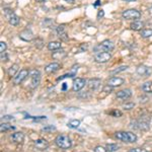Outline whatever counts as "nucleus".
Returning a JSON list of instances; mask_svg holds the SVG:
<instances>
[{
	"label": "nucleus",
	"mask_w": 152,
	"mask_h": 152,
	"mask_svg": "<svg viewBox=\"0 0 152 152\" xmlns=\"http://www.w3.org/2000/svg\"><path fill=\"white\" fill-rule=\"evenodd\" d=\"M145 116H141L140 119L137 120V121H133L130 124V127L140 130V131H147L149 129V121H150V118H144Z\"/></svg>",
	"instance_id": "1"
},
{
	"label": "nucleus",
	"mask_w": 152,
	"mask_h": 152,
	"mask_svg": "<svg viewBox=\"0 0 152 152\" xmlns=\"http://www.w3.org/2000/svg\"><path fill=\"white\" fill-rule=\"evenodd\" d=\"M115 137L118 140L126 142V143H134V142L137 141V136L134 133H131V132H117V133H115Z\"/></svg>",
	"instance_id": "2"
},
{
	"label": "nucleus",
	"mask_w": 152,
	"mask_h": 152,
	"mask_svg": "<svg viewBox=\"0 0 152 152\" xmlns=\"http://www.w3.org/2000/svg\"><path fill=\"white\" fill-rule=\"evenodd\" d=\"M55 143L61 149H69L72 146V142L67 135H59L55 139Z\"/></svg>",
	"instance_id": "3"
},
{
	"label": "nucleus",
	"mask_w": 152,
	"mask_h": 152,
	"mask_svg": "<svg viewBox=\"0 0 152 152\" xmlns=\"http://www.w3.org/2000/svg\"><path fill=\"white\" fill-rule=\"evenodd\" d=\"M114 48H115V44L113 43L112 41L107 40V41L102 42V43H100L99 45L95 46V47L94 48V52H96V53L110 52V51H112Z\"/></svg>",
	"instance_id": "4"
},
{
	"label": "nucleus",
	"mask_w": 152,
	"mask_h": 152,
	"mask_svg": "<svg viewBox=\"0 0 152 152\" xmlns=\"http://www.w3.org/2000/svg\"><path fill=\"white\" fill-rule=\"evenodd\" d=\"M123 18L125 19H134V20H138L141 18V12L137 9H128V10H125L122 14Z\"/></svg>",
	"instance_id": "5"
},
{
	"label": "nucleus",
	"mask_w": 152,
	"mask_h": 152,
	"mask_svg": "<svg viewBox=\"0 0 152 152\" xmlns=\"http://www.w3.org/2000/svg\"><path fill=\"white\" fill-rule=\"evenodd\" d=\"M29 75V70L28 69H23V70H20L19 72L16 74L15 77L13 78V83L15 85H18V84H20L21 82L23 81L24 79H26V77Z\"/></svg>",
	"instance_id": "6"
},
{
	"label": "nucleus",
	"mask_w": 152,
	"mask_h": 152,
	"mask_svg": "<svg viewBox=\"0 0 152 152\" xmlns=\"http://www.w3.org/2000/svg\"><path fill=\"white\" fill-rule=\"evenodd\" d=\"M111 58H112V55H111V53H109V52H100V53H97L96 55L94 56V60H95V62H97V63H105L111 60Z\"/></svg>",
	"instance_id": "7"
},
{
	"label": "nucleus",
	"mask_w": 152,
	"mask_h": 152,
	"mask_svg": "<svg viewBox=\"0 0 152 152\" xmlns=\"http://www.w3.org/2000/svg\"><path fill=\"white\" fill-rule=\"evenodd\" d=\"M85 84H86L85 79H83V78H75L74 81H73L72 88L74 91H80L85 86Z\"/></svg>",
	"instance_id": "8"
},
{
	"label": "nucleus",
	"mask_w": 152,
	"mask_h": 152,
	"mask_svg": "<svg viewBox=\"0 0 152 152\" xmlns=\"http://www.w3.org/2000/svg\"><path fill=\"white\" fill-rule=\"evenodd\" d=\"M116 96L117 99H122V100H125V99H128L130 97L132 96V90L129 89V88H126V89H123V90H120L116 94Z\"/></svg>",
	"instance_id": "9"
},
{
	"label": "nucleus",
	"mask_w": 152,
	"mask_h": 152,
	"mask_svg": "<svg viewBox=\"0 0 152 152\" xmlns=\"http://www.w3.org/2000/svg\"><path fill=\"white\" fill-rule=\"evenodd\" d=\"M136 72H137V74H139L141 77H146V76H149L151 74V68L147 67L145 65H140L137 67Z\"/></svg>",
	"instance_id": "10"
},
{
	"label": "nucleus",
	"mask_w": 152,
	"mask_h": 152,
	"mask_svg": "<svg viewBox=\"0 0 152 152\" xmlns=\"http://www.w3.org/2000/svg\"><path fill=\"white\" fill-rule=\"evenodd\" d=\"M124 82H125L124 79H123V78H121V77H111L109 79V81H107V85H110V86L115 88V87L121 86Z\"/></svg>",
	"instance_id": "11"
},
{
	"label": "nucleus",
	"mask_w": 152,
	"mask_h": 152,
	"mask_svg": "<svg viewBox=\"0 0 152 152\" xmlns=\"http://www.w3.org/2000/svg\"><path fill=\"white\" fill-rule=\"evenodd\" d=\"M34 145L37 149H39V150H46V149L49 147V143L48 141H46L45 139H38V140H36L34 142Z\"/></svg>",
	"instance_id": "12"
},
{
	"label": "nucleus",
	"mask_w": 152,
	"mask_h": 152,
	"mask_svg": "<svg viewBox=\"0 0 152 152\" xmlns=\"http://www.w3.org/2000/svg\"><path fill=\"white\" fill-rule=\"evenodd\" d=\"M19 38L23 41L31 42L34 40V34L31 33V31H29V29H23V31L19 34Z\"/></svg>",
	"instance_id": "13"
},
{
	"label": "nucleus",
	"mask_w": 152,
	"mask_h": 152,
	"mask_svg": "<svg viewBox=\"0 0 152 152\" xmlns=\"http://www.w3.org/2000/svg\"><path fill=\"white\" fill-rule=\"evenodd\" d=\"M10 139L13 143L21 144L24 140V135L23 133H21V132H15V133H13L10 136Z\"/></svg>",
	"instance_id": "14"
},
{
	"label": "nucleus",
	"mask_w": 152,
	"mask_h": 152,
	"mask_svg": "<svg viewBox=\"0 0 152 152\" xmlns=\"http://www.w3.org/2000/svg\"><path fill=\"white\" fill-rule=\"evenodd\" d=\"M60 64L59 63H50V64H48L47 66L45 67V71L46 73H48V74H51V73H54L56 72V71H58L59 69H60Z\"/></svg>",
	"instance_id": "15"
},
{
	"label": "nucleus",
	"mask_w": 152,
	"mask_h": 152,
	"mask_svg": "<svg viewBox=\"0 0 152 152\" xmlns=\"http://www.w3.org/2000/svg\"><path fill=\"white\" fill-rule=\"evenodd\" d=\"M100 83H102L100 79H97V78H91V79H89V81H88V87L92 90H96L97 88L100 86Z\"/></svg>",
	"instance_id": "16"
},
{
	"label": "nucleus",
	"mask_w": 152,
	"mask_h": 152,
	"mask_svg": "<svg viewBox=\"0 0 152 152\" xmlns=\"http://www.w3.org/2000/svg\"><path fill=\"white\" fill-rule=\"evenodd\" d=\"M61 47H62V45H61V43L58 41L50 42V43L48 44V49L50 51H58V50H60Z\"/></svg>",
	"instance_id": "17"
},
{
	"label": "nucleus",
	"mask_w": 152,
	"mask_h": 152,
	"mask_svg": "<svg viewBox=\"0 0 152 152\" xmlns=\"http://www.w3.org/2000/svg\"><path fill=\"white\" fill-rule=\"evenodd\" d=\"M142 28H144V23L140 20H135L134 23L130 24V28L133 31H141Z\"/></svg>",
	"instance_id": "18"
},
{
	"label": "nucleus",
	"mask_w": 152,
	"mask_h": 152,
	"mask_svg": "<svg viewBox=\"0 0 152 152\" xmlns=\"http://www.w3.org/2000/svg\"><path fill=\"white\" fill-rule=\"evenodd\" d=\"M18 64H13L10 68L8 69V76L9 77H15L16 74H18Z\"/></svg>",
	"instance_id": "19"
},
{
	"label": "nucleus",
	"mask_w": 152,
	"mask_h": 152,
	"mask_svg": "<svg viewBox=\"0 0 152 152\" xmlns=\"http://www.w3.org/2000/svg\"><path fill=\"white\" fill-rule=\"evenodd\" d=\"M80 121L79 120H71L69 123L67 124V126L69 127L70 129H77L78 127L80 126Z\"/></svg>",
	"instance_id": "20"
},
{
	"label": "nucleus",
	"mask_w": 152,
	"mask_h": 152,
	"mask_svg": "<svg viewBox=\"0 0 152 152\" xmlns=\"http://www.w3.org/2000/svg\"><path fill=\"white\" fill-rule=\"evenodd\" d=\"M142 89L145 92H149V94H152V81H148L145 82L143 85H142Z\"/></svg>",
	"instance_id": "21"
},
{
	"label": "nucleus",
	"mask_w": 152,
	"mask_h": 152,
	"mask_svg": "<svg viewBox=\"0 0 152 152\" xmlns=\"http://www.w3.org/2000/svg\"><path fill=\"white\" fill-rule=\"evenodd\" d=\"M66 56V52L65 51H63V50H58L57 52H54L53 54V58L54 59H62V58H64Z\"/></svg>",
	"instance_id": "22"
},
{
	"label": "nucleus",
	"mask_w": 152,
	"mask_h": 152,
	"mask_svg": "<svg viewBox=\"0 0 152 152\" xmlns=\"http://www.w3.org/2000/svg\"><path fill=\"white\" fill-rule=\"evenodd\" d=\"M13 126H11V125H9L8 123H2L1 126H0V130H1V132H6V131H9V130H14Z\"/></svg>",
	"instance_id": "23"
},
{
	"label": "nucleus",
	"mask_w": 152,
	"mask_h": 152,
	"mask_svg": "<svg viewBox=\"0 0 152 152\" xmlns=\"http://www.w3.org/2000/svg\"><path fill=\"white\" fill-rule=\"evenodd\" d=\"M76 70H77V69H75V70L71 71V72L67 73V74H64V75L60 76V77H59V78H57V81H60V80H63V79H65V78H69V77H73V76H75V74H76Z\"/></svg>",
	"instance_id": "24"
},
{
	"label": "nucleus",
	"mask_w": 152,
	"mask_h": 152,
	"mask_svg": "<svg viewBox=\"0 0 152 152\" xmlns=\"http://www.w3.org/2000/svg\"><path fill=\"white\" fill-rule=\"evenodd\" d=\"M140 35L143 38H150L152 36V29L151 28H146V29H142L140 31Z\"/></svg>",
	"instance_id": "25"
},
{
	"label": "nucleus",
	"mask_w": 152,
	"mask_h": 152,
	"mask_svg": "<svg viewBox=\"0 0 152 152\" xmlns=\"http://www.w3.org/2000/svg\"><path fill=\"white\" fill-rule=\"evenodd\" d=\"M8 21H9V23L11 24V26H18V24L19 23V18L18 15H12L10 18L8 19Z\"/></svg>",
	"instance_id": "26"
},
{
	"label": "nucleus",
	"mask_w": 152,
	"mask_h": 152,
	"mask_svg": "<svg viewBox=\"0 0 152 152\" xmlns=\"http://www.w3.org/2000/svg\"><path fill=\"white\" fill-rule=\"evenodd\" d=\"M105 148L109 152H115L117 150H119V146L117 144H107L105 145Z\"/></svg>",
	"instance_id": "27"
},
{
	"label": "nucleus",
	"mask_w": 152,
	"mask_h": 152,
	"mask_svg": "<svg viewBox=\"0 0 152 152\" xmlns=\"http://www.w3.org/2000/svg\"><path fill=\"white\" fill-rule=\"evenodd\" d=\"M128 69V66H120V67L116 68L113 71H111V74H117V73H120V72H123V71Z\"/></svg>",
	"instance_id": "28"
},
{
	"label": "nucleus",
	"mask_w": 152,
	"mask_h": 152,
	"mask_svg": "<svg viewBox=\"0 0 152 152\" xmlns=\"http://www.w3.org/2000/svg\"><path fill=\"white\" fill-rule=\"evenodd\" d=\"M41 82V77H37V78H31V88H36L39 86Z\"/></svg>",
	"instance_id": "29"
},
{
	"label": "nucleus",
	"mask_w": 152,
	"mask_h": 152,
	"mask_svg": "<svg viewBox=\"0 0 152 152\" xmlns=\"http://www.w3.org/2000/svg\"><path fill=\"white\" fill-rule=\"evenodd\" d=\"M34 42H35V46L38 49H43L44 48V41L42 40V39L38 38V39H36Z\"/></svg>",
	"instance_id": "30"
},
{
	"label": "nucleus",
	"mask_w": 152,
	"mask_h": 152,
	"mask_svg": "<svg viewBox=\"0 0 152 152\" xmlns=\"http://www.w3.org/2000/svg\"><path fill=\"white\" fill-rule=\"evenodd\" d=\"M134 107H135V104L134 102H125V104H123V109L126 110V111H130V110H132Z\"/></svg>",
	"instance_id": "31"
},
{
	"label": "nucleus",
	"mask_w": 152,
	"mask_h": 152,
	"mask_svg": "<svg viewBox=\"0 0 152 152\" xmlns=\"http://www.w3.org/2000/svg\"><path fill=\"white\" fill-rule=\"evenodd\" d=\"M3 10H4V14H5V16L8 19L10 18L12 15H14V11L12 10L11 8H4Z\"/></svg>",
	"instance_id": "32"
},
{
	"label": "nucleus",
	"mask_w": 152,
	"mask_h": 152,
	"mask_svg": "<svg viewBox=\"0 0 152 152\" xmlns=\"http://www.w3.org/2000/svg\"><path fill=\"white\" fill-rule=\"evenodd\" d=\"M28 76H31V78H37V77H41V73H40V71H39V70H37V69H34V70L29 71V75H28Z\"/></svg>",
	"instance_id": "33"
},
{
	"label": "nucleus",
	"mask_w": 152,
	"mask_h": 152,
	"mask_svg": "<svg viewBox=\"0 0 152 152\" xmlns=\"http://www.w3.org/2000/svg\"><path fill=\"white\" fill-rule=\"evenodd\" d=\"M111 116L113 117H116V118H119L122 116V112L121 111H118V110H114V111H111L109 113Z\"/></svg>",
	"instance_id": "34"
},
{
	"label": "nucleus",
	"mask_w": 152,
	"mask_h": 152,
	"mask_svg": "<svg viewBox=\"0 0 152 152\" xmlns=\"http://www.w3.org/2000/svg\"><path fill=\"white\" fill-rule=\"evenodd\" d=\"M59 38L61 39V40L63 41H67L68 40V37H67V34H66V31H62V33H59L57 34Z\"/></svg>",
	"instance_id": "35"
},
{
	"label": "nucleus",
	"mask_w": 152,
	"mask_h": 152,
	"mask_svg": "<svg viewBox=\"0 0 152 152\" xmlns=\"http://www.w3.org/2000/svg\"><path fill=\"white\" fill-rule=\"evenodd\" d=\"M56 130V127L55 126H46L42 129V131L44 132H51V131H55Z\"/></svg>",
	"instance_id": "36"
},
{
	"label": "nucleus",
	"mask_w": 152,
	"mask_h": 152,
	"mask_svg": "<svg viewBox=\"0 0 152 152\" xmlns=\"http://www.w3.org/2000/svg\"><path fill=\"white\" fill-rule=\"evenodd\" d=\"M113 88L114 87H112V86H110V85H105V86L104 87V89H102V92H104V94H111L112 92V90H113Z\"/></svg>",
	"instance_id": "37"
},
{
	"label": "nucleus",
	"mask_w": 152,
	"mask_h": 152,
	"mask_svg": "<svg viewBox=\"0 0 152 152\" xmlns=\"http://www.w3.org/2000/svg\"><path fill=\"white\" fill-rule=\"evenodd\" d=\"M6 49H7V46H6L5 42H0V52L1 53L5 52Z\"/></svg>",
	"instance_id": "38"
},
{
	"label": "nucleus",
	"mask_w": 152,
	"mask_h": 152,
	"mask_svg": "<svg viewBox=\"0 0 152 152\" xmlns=\"http://www.w3.org/2000/svg\"><path fill=\"white\" fill-rule=\"evenodd\" d=\"M94 152H109L107 150L105 147H102V146H96L94 148Z\"/></svg>",
	"instance_id": "39"
},
{
	"label": "nucleus",
	"mask_w": 152,
	"mask_h": 152,
	"mask_svg": "<svg viewBox=\"0 0 152 152\" xmlns=\"http://www.w3.org/2000/svg\"><path fill=\"white\" fill-rule=\"evenodd\" d=\"M1 60L3 61V62H6V61L8 60V55H7L6 52L1 53Z\"/></svg>",
	"instance_id": "40"
},
{
	"label": "nucleus",
	"mask_w": 152,
	"mask_h": 152,
	"mask_svg": "<svg viewBox=\"0 0 152 152\" xmlns=\"http://www.w3.org/2000/svg\"><path fill=\"white\" fill-rule=\"evenodd\" d=\"M128 152H147L145 149L143 148H134V149H131V150H129Z\"/></svg>",
	"instance_id": "41"
},
{
	"label": "nucleus",
	"mask_w": 152,
	"mask_h": 152,
	"mask_svg": "<svg viewBox=\"0 0 152 152\" xmlns=\"http://www.w3.org/2000/svg\"><path fill=\"white\" fill-rule=\"evenodd\" d=\"M11 120H13V117H12V116H4V117H2V122L11 121Z\"/></svg>",
	"instance_id": "42"
},
{
	"label": "nucleus",
	"mask_w": 152,
	"mask_h": 152,
	"mask_svg": "<svg viewBox=\"0 0 152 152\" xmlns=\"http://www.w3.org/2000/svg\"><path fill=\"white\" fill-rule=\"evenodd\" d=\"M104 10H99V13H97V18H104Z\"/></svg>",
	"instance_id": "43"
},
{
	"label": "nucleus",
	"mask_w": 152,
	"mask_h": 152,
	"mask_svg": "<svg viewBox=\"0 0 152 152\" xmlns=\"http://www.w3.org/2000/svg\"><path fill=\"white\" fill-rule=\"evenodd\" d=\"M100 4H102V3H100V0H96V1H95V2H94V5L95 7H96L97 5H99H99H100Z\"/></svg>",
	"instance_id": "44"
},
{
	"label": "nucleus",
	"mask_w": 152,
	"mask_h": 152,
	"mask_svg": "<svg viewBox=\"0 0 152 152\" xmlns=\"http://www.w3.org/2000/svg\"><path fill=\"white\" fill-rule=\"evenodd\" d=\"M66 2H68V3H70V4H73L75 2V0H65Z\"/></svg>",
	"instance_id": "45"
},
{
	"label": "nucleus",
	"mask_w": 152,
	"mask_h": 152,
	"mask_svg": "<svg viewBox=\"0 0 152 152\" xmlns=\"http://www.w3.org/2000/svg\"><path fill=\"white\" fill-rule=\"evenodd\" d=\"M36 1H38V2H40V3H42V2H45L46 0H36Z\"/></svg>",
	"instance_id": "46"
},
{
	"label": "nucleus",
	"mask_w": 152,
	"mask_h": 152,
	"mask_svg": "<svg viewBox=\"0 0 152 152\" xmlns=\"http://www.w3.org/2000/svg\"><path fill=\"white\" fill-rule=\"evenodd\" d=\"M124 1H128V2H131V1H136V0H124Z\"/></svg>",
	"instance_id": "47"
}]
</instances>
